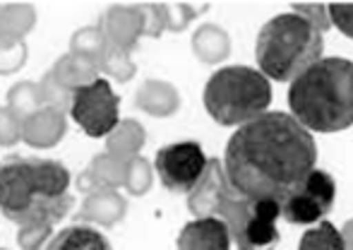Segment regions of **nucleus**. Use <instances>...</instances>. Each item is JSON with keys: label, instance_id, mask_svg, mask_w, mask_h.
<instances>
[{"label": "nucleus", "instance_id": "2", "mask_svg": "<svg viewBox=\"0 0 353 250\" xmlns=\"http://www.w3.org/2000/svg\"><path fill=\"white\" fill-rule=\"evenodd\" d=\"M72 176L56 159L0 164V214L12 224H58L70 214Z\"/></svg>", "mask_w": 353, "mask_h": 250}, {"label": "nucleus", "instance_id": "34", "mask_svg": "<svg viewBox=\"0 0 353 250\" xmlns=\"http://www.w3.org/2000/svg\"><path fill=\"white\" fill-rule=\"evenodd\" d=\"M327 8H330L332 27L353 39V3H327Z\"/></svg>", "mask_w": 353, "mask_h": 250}, {"label": "nucleus", "instance_id": "27", "mask_svg": "<svg viewBox=\"0 0 353 250\" xmlns=\"http://www.w3.org/2000/svg\"><path fill=\"white\" fill-rule=\"evenodd\" d=\"M210 3H163V19H166V32H185L192 19L200 17Z\"/></svg>", "mask_w": 353, "mask_h": 250}, {"label": "nucleus", "instance_id": "25", "mask_svg": "<svg viewBox=\"0 0 353 250\" xmlns=\"http://www.w3.org/2000/svg\"><path fill=\"white\" fill-rule=\"evenodd\" d=\"M108 41L103 37V29L99 24H87V27H79L77 32L70 37V53L74 56H84L89 61H101L103 51H106Z\"/></svg>", "mask_w": 353, "mask_h": 250}, {"label": "nucleus", "instance_id": "3", "mask_svg": "<svg viewBox=\"0 0 353 250\" xmlns=\"http://www.w3.org/2000/svg\"><path fill=\"white\" fill-rule=\"evenodd\" d=\"M288 108L307 133H341L353 125V61L320 58L288 84Z\"/></svg>", "mask_w": 353, "mask_h": 250}, {"label": "nucleus", "instance_id": "10", "mask_svg": "<svg viewBox=\"0 0 353 250\" xmlns=\"http://www.w3.org/2000/svg\"><path fill=\"white\" fill-rule=\"evenodd\" d=\"M228 193H233V190L226 181L221 159H210V162H207L205 176H202L200 183L188 193V212L192 214V219L214 217L219 204L223 202V198H226Z\"/></svg>", "mask_w": 353, "mask_h": 250}, {"label": "nucleus", "instance_id": "13", "mask_svg": "<svg viewBox=\"0 0 353 250\" xmlns=\"http://www.w3.org/2000/svg\"><path fill=\"white\" fill-rule=\"evenodd\" d=\"M128 214V200L118 190H99L84 198L74 224H89V227L111 229L121 224Z\"/></svg>", "mask_w": 353, "mask_h": 250}, {"label": "nucleus", "instance_id": "37", "mask_svg": "<svg viewBox=\"0 0 353 250\" xmlns=\"http://www.w3.org/2000/svg\"><path fill=\"white\" fill-rule=\"evenodd\" d=\"M0 250H5V248H0Z\"/></svg>", "mask_w": 353, "mask_h": 250}, {"label": "nucleus", "instance_id": "12", "mask_svg": "<svg viewBox=\"0 0 353 250\" xmlns=\"http://www.w3.org/2000/svg\"><path fill=\"white\" fill-rule=\"evenodd\" d=\"M68 135V113L41 106L22 121V142L32 149H53Z\"/></svg>", "mask_w": 353, "mask_h": 250}, {"label": "nucleus", "instance_id": "31", "mask_svg": "<svg viewBox=\"0 0 353 250\" xmlns=\"http://www.w3.org/2000/svg\"><path fill=\"white\" fill-rule=\"evenodd\" d=\"M293 12L298 15V17L305 19L310 27H315L320 34L330 32L332 29V19H330V8H327V3H293L291 5Z\"/></svg>", "mask_w": 353, "mask_h": 250}, {"label": "nucleus", "instance_id": "17", "mask_svg": "<svg viewBox=\"0 0 353 250\" xmlns=\"http://www.w3.org/2000/svg\"><path fill=\"white\" fill-rule=\"evenodd\" d=\"M144 144H147V130L135 118H121L116 128L106 135V152L123 162L140 157Z\"/></svg>", "mask_w": 353, "mask_h": 250}, {"label": "nucleus", "instance_id": "16", "mask_svg": "<svg viewBox=\"0 0 353 250\" xmlns=\"http://www.w3.org/2000/svg\"><path fill=\"white\" fill-rule=\"evenodd\" d=\"M190 46L197 61L205 65H219L231 56V37H228L226 29L212 22L200 24L192 32Z\"/></svg>", "mask_w": 353, "mask_h": 250}, {"label": "nucleus", "instance_id": "9", "mask_svg": "<svg viewBox=\"0 0 353 250\" xmlns=\"http://www.w3.org/2000/svg\"><path fill=\"white\" fill-rule=\"evenodd\" d=\"M281 204L274 198L250 200V219L245 227L233 236V246L238 250H276L281 241L279 233Z\"/></svg>", "mask_w": 353, "mask_h": 250}, {"label": "nucleus", "instance_id": "19", "mask_svg": "<svg viewBox=\"0 0 353 250\" xmlns=\"http://www.w3.org/2000/svg\"><path fill=\"white\" fill-rule=\"evenodd\" d=\"M51 73H53V77L65 89H70V92H77V89L87 87L94 79L101 77L97 61H89V58H84V56H74V53H65V56L58 58V61L51 65Z\"/></svg>", "mask_w": 353, "mask_h": 250}, {"label": "nucleus", "instance_id": "30", "mask_svg": "<svg viewBox=\"0 0 353 250\" xmlns=\"http://www.w3.org/2000/svg\"><path fill=\"white\" fill-rule=\"evenodd\" d=\"M53 236V224H24L17 229V246L19 250H43Z\"/></svg>", "mask_w": 353, "mask_h": 250}, {"label": "nucleus", "instance_id": "29", "mask_svg": "<svg viewBox=\"0 0 353 250\" xmlns=\"http://www.w3.org/2000/svg\"><path fill=\"white\" fill-rule=\"evenodd\" d=\"M29 61L27 41H12V39L0 37V75L8 77L22 70Z\"/></svg>", "mask_w": 353, "mask_h": 250}, {"label": "nucleus", "instance_id": "24", "mask_svg": "<svg viewBox=\"0 0 353 250\" xmlns=\"http://www.w3.org/2000/svg\"><path fill=\"white\" fill-rule=\"evenodd\" d=\"M41 94H39V84L32 79H22V82H14L8 89V108L24 121L27 116L37 113L41 108Z\"/></svg>", "mask_w": 353, "mask_h": 250}, {"label": "nucleus", "instance_id": "21", "mask_svg": "<svg viewBox=\"0 0 353 250\" xmlns=\"http://www.w3.org/2000/svg\"><path fill=\"white\" fill-rule=\"evenodd\" d=\"M125 169H128V162L103 152V154L92 157L87 171L99 190H118L125 183Z\"/></svg>", "mask_w": 353, "mask_h": 250}, {"label": "nucleus", "instance_id": "4", "mask_svg": "<svg viewBox=\"0 0 353 250\" xmlns=\"http://www.w3.org/2000/svg\"><path fill=\"white\" fill-rule=\"evenodd\" d=\"M325 51V34L298 17L296 12H281L267 19L257 32L255 61L257 70L270 82H288L315 65Z\"/></svg>", "mask_w": 353, "mask_h": 250}, {"label": "nucleus", "instance_id": "33", "mask_svg": "<svg viewBox=\"0 0 353 250\" xmlns=\"http://www.w3.org/2000/svg\"><path fill=\"white\" fill-rule=\"evenodd\" d=\"M17 142H22V118L0 106V147H14Z\"/></svg>", "mask_w": 353, "mask_h": 250}, {"label": "nucleus", "instance_id": "14", "mask_svg": "<svg viewBox=\"0 0 353 250\" xmlns=\"http://www.w3.org/2000/svg\"><path fill=\"white\" fill-rule=\"evenodd\" d=\"M231 246L228 227L219 217L192 219L176 238V250H231Z\"/></svg>", "mask_w": 353, "mask_h": 250}, {"label": "nucleus", "instance_id": "26", "mask_svg": "<svg viewBox=\"0 0 353 250\" xmlns=\"http://www.w3.org/2000/svg\"><path fill=\"white\" fill-rule=\"evenodd\" d=\"M154 186V166L152 162H149L147 157H135L128 162V169H125V183H123V188H125L128 195H132V198H142V195H147L149 190Z\"/></svg>", "mask_w": 353, "mask_h": 250}, {"label": "nucleus", "instance_id": "20", "mask_svg": "<svg viewBox=\"0 0 353 250\" xmlns=\"http://www.w3.org/2000/svg\"><path fill=\"white\" fill-rule=\"evenodd\" d=\"M37 27V10L29 3H3L0 5V37L24 41Z\"/></svg>", "mask_w": 353, "mask_h": 250}, {"label": "nucleus", "instance_id": "6", "mask_svg": "<svg viewBox=\"0 0 353 250\" xmlns=\"http://www.w3.org/2000/svg\"><path fill=\"white\" fill-rule=\"evenodd\" d=\"M336 202V181L332 173L312 169L301 186L281 200V219L293 227H315L325 222Z\"/></svg>", "mask_w": 353, "mask_h": 250}, {"label": "nucleus", "instance_id": "23", "mask_svg": "<svg viewBox=\"0 0 353 250\" xmlns=\"http://www.w3.org/2000/svg\"><path fill=\"white\" fill-rule=\"evenodd\" d=\"M298 250H344V238H341L339 227L325 219L301 233Z\"/></svg>", "mask_w": 353, "mask_h": 250}, {"label": "nucleus", "instance_id": "36", "mask_svg": "<svg viewBox=\"0 0 353 250\" xmlns=\"http://www.w3.org/2000/svg\"><path fill=\"white\" fill-rule=\"evenodd\" d=\"M339 231H341V238H344V250H353V219H349Z\"/></svg>", "mask_w": 353, "mask_h": 250}, {"label": "nucleus", "instance_id": "11", "mask_svg": "<svg viewBox=\"0 0 353 250\" xmlns=\"http://www.w3.org/2000/svg\"><path fill=\"white\" fill-rule=\"evenodd\" d=\"M99 27L103 29V37L111 46L135 51L142 39V12L140 5H125L118 3L103 12L99 19Z\"/></svg>", "mask_w": 353, "mask_h": 250}, {"label": "nucleus", "instance_id": "28", "mask_svg": "<svg viewBox=\"0 0 353 250\" xmlns=\"http://www.w3.org/2000/svg\"><path fill=\"white\" fill-rule=\"evenodd\" d=\"M39 84V94H41V104L48 108H56V111L68 113L70 111V104H72V92L65 89L56 77H53L51 70H46V75L41 77Z\"/></svg>", "mask_w": 353, "mask_h": 250}, {"label": "nucleus", "instance_id": "32", "mask_svg": "<svg viewBox=\"0 0 353 250\" xmlns=\"http://www.w3.org/2000/svg\"><path fill=\"white\" fill-rule=\"evenodd\" d=\"M142 12V37L159 39L166 32V19H163V3H137Z\"/></svg>", "mask_w": 353, "mask_h": 250}, {"label": "nucleus", "instance_id": "7", "mask_svg": "<svg viewBox=\"0 0 353 250\" xmlns=\"http://www.w3.org/2000/svg\"><path fill=\"white\" fill-rule=\"evenodd\" d=\"M68 113L87 137H106L121 121V97L106 77H99L87 87L72 92Z\"/></svg>", "mask_w": 353, "mask_h": 250}, {"label": "nucleus", "instance_id": "35", "mask_svg": "<svg viewBox=\"0 0 353 250\" xmlns=\"http://www.w3.org/2000/svg\"><path fill=\"white\" fill-rule=\"evenodd\" d=\"M74 188H77L79 193H84V195L99 193V188L94 186V181H92V176H89V171H87V169H84V171L77 176V181H74Z\"/></svg>", "mask_w": 353, "mask_h": 250}, {"label": "nucleus", "instance_id": "8", "mask_svg": "<svg viewBox=\"0 0 353 250\" xmlns=\"http://www.w3.org/2000/svg\"><path fill=\"white\" fill-rule=\"evenodd\" d=\"M207 162H210V157L205 154L200 142L183 140V142L163 144L154 157L152 166L168 193L188 195L205 176Z\"/></svg>", "mask_w": 353, "mask_h": 250}, {"label": "nucleus", "instance_id": "5", "mask_svg": "<svg viewBox=\"0 0 353 250\" xmlns=\"http://www.w3.org/2000/svg\"><path fill=\"white\" fill-rule=\"evenodd\" d=\"M202 104L214 123L241 128L267 113L272 104V82L250 65H223L205 82Z\"/></svg>", "mask_w": 353, "mask_h": 250}, {"label": "nucleus", "instance_id": "1", "mask_svg": "<svg viewBox=\"0 0 353 250\" xmlns=\"http://www.w3.org/2000/svg\"><path fill=\"white\" fill-rule=\"evenodd\" d=\"M226 181L245 200L286 198L317 166L315 135L291 113L267 111L236 128L221 159Z\"/></svg>", "mask_w": 353, "mask_h": 250}, {"label": "nucleus", "instance_id": "22", "mask_svg": "<svg viewBox=\"0 0 353 250\" xmlns=\"http://www.w3.org/2000/svg\"><path fill=\"white\" fill-rule=\"evenodd\" d=\"M99 73H103L106 77L116 79L118 84H128L137 75V65L132 61V53L125 48H116L108 44L103 51L101 61H99Z\"/></svg>", "mask_w": 353, "mask_h": 250}, {"label": "nucleus", "instance_id": "15", "mask_svg": "<svg viewBox=\"0 0 353 250\" xmlns=\"http://www.w3.org/2000/svg\"><path fill=\"white\" fill-rule=\"evenodd\" d=\"M132 104L152 118H171L181 108V92L166 79H144Z\"/></svg>", "mask_w": 353, "mask_h": 250}, {"label": "nucleus", "instance_id": "18", "mask_svg": "<svg viewBox=\"0 0 353 250\" xmlns=\"http://www.w3.org/2000/svg\"><path fill=\"white\" fill-rule=\"evenodd\" d=\"M43 250H113L106 233L89 224H70L53 233Z\"/></svg>", "mask_w": 353, "mask_h": 250}]
</instances>
